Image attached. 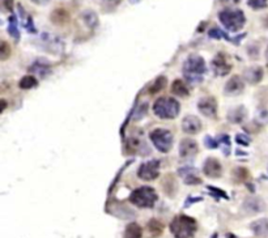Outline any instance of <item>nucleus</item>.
<instances>
[{
	"label": "nucleus",
	"mask_w": 268,
	"mask_h": 238,
	"mask_svg": "<svg viewBox=\"0 0 268 238\" xmlns=\"http://www.w3.org/2000/svg\"><path fill=\"white\" fill-rule=\"evenodd\" d=\"M248 138L246 135H237V143L240 144H244V146H248L250 142H248Z\"/></svg>",
	"instance_id": "nucleus-35"
},
{
	"label": "nucleus",
	"mask_w": 268,
	"mask_h": 238,
	"mask_svg": "<svg viewBox=\"0 0 268 238\" xmlns=\"http://www.w3.org/2000/svg\"><path fill=\"white\" fill-rule=\"evenodd\" d=\"M218 143L224 146V152H225V154H228V153H229V150H230V140H229V136L221 135L220 138H218Z\"/></svg>",
	"instance_id": "nucleus-30"
},
{
	"label": "nucleus",
	"mask_w": 268,
	"mask_h": 238,
	"mask_svg": "<svg viewBox=\"0 0 268 238\" xmlns=\"http://www.w3.org/2000/svg\"><path fill=\"white\" fill-rule=\"evenodd\" d=\"M198 153V144L192 139H184L180 142V154L182 158H191Z\"/></svg>",
	"instance_id": "nucleus-12"
},
{
	"label": "nucleus",
	"mask_w": 268,
	"mask_h": 238,
	"mask_svg": "<svg viewBox=\"0 0 268 238\" xmlns=\"http://www.w3.org/2000/svg\"><path fill=\"white\" fill-rule=\"evenodd\" d=\"M130 3L131 4H138V3H140V2H142V0H128Z\"/></svg>",
	"instance_id": "nucleus-39"
},
{
	"label": "nucleus",
	"mask_w": 268,
	"mask_h": 238,
	"mask_svg": "<svg viewBox=\"0 0 268 238\" xmlns=\"http://www.w3.org/2000/svg\"><path fill=\"white\" fill-rule=\"evenodd\" d=\"M32 2L34 4H37V6H46L50 0H32Z\"/></svg>",
	"instance_id": "nucleus-38"
},
{
	"label": "nucleus",
	"mask_w": 268,
	"mask_h": 238,
	"mask_svg": "<svg viewBox=\"0 0 268 238\" xmlns=\"http://www.w3.org/2000/svg\"><path fill=\"white\" fill-rule=\"evenodd\" d=\"M241 2V0H220L221 4H224V6H236Z\"/></svg>",
	"instance_id": "nucleus-36"
},
{
	"label": "nucleus",
	"mask_w": 268,
	"mask_h": 238,
	"mask_svg": "<svg viewBox=\"0 0 268 238\" xmlns=\"http://www.w3.org/2000/svg\"><path fill=\"white\" fill-rule=\"evenodd\" d=\"M142 230L140 228V225H138L136 222H131V224L127 225L123 238H142Z\"/></svg>",
	"instance_id": "nucleus-21"
},
{
	"label": "nucleus",
	"mask_w": 268,
	"mask_h": 238,
	"mask_svg": "<svg viewBox=\"0 0 268 238\" xmlns=\"http://www.w3.org/2000/svg\"><path fill=\"white\" fill-rule=\"evenodd\" d=\"M82 17L85 24H86V26L90 28V29H96V28L98 26L100 20H98V16H97V14H96L94 10H84V12L82 14Z\"/></svg>",
	"instance_id": "nucleus-18"
},
{
	"label": "nucleus",
	"mask_w": 268,
	"mask_h": 238,
	"mask_svg": "<svg viewBox=\"0 0 268 238\" xmlns=\"http://www.w3.org/2000/svg\"><path fill=\"white\" fill-rule=\"evenodd\" d=\"M172 92L174 93L178 97H186V96L190 94V90L187 88V85L184 84L182 80H176L172 85Z\"/></svg>",
	"instance_id": "nucleus-19"
},
{
	"label": "nucleus",
	"mask_w": 268,
	"mask_h": 238,
	"mask_svg": "<svg viewBox=\"0 0 268 238\" xmlns=\"http://www.w3.org/2000/svg\"><path fill=\"white\" fill-rule=\"evenodd\" d=\"M138 176L144 180H156L160 176V161L150 160L148 161V162H144L142 166L139 168Z\"/></svg>",
	"instance_id": "nucleus-7"
},
{
	"label": "nucleus",
	"mask_w": 268,
	"mask_h": 238,
	"mask_svg": "<svg viewBox=\"0 0 268 238\" xmlns=\"http://www.w3.org/2000/svg\"><path fill=\"white\" fill-rule=\"evenodd\" d=\"M150 142L156 146L157 150L168 153L173 146V134L165 128H156L150 134Z\"/></svg>",
	"instance_id": "nucleus-6"
},
{
	"label": "nucleus",
	"mask_w": 268,
	"mask_h": 238,
	"mask_svg": "<svg viewBox=\"0 0 268 238\" xmlns=\"http://www.w3.org/2000/svg\"><path fill=\"white\" fill-rule=\"evenodd\" d=\"M244 116H246V112H244V108H237V109L232 110V112H229V120L234 123L242 122Z\"/></svg>",
	"instance_id": "nucleus-25"
},
{
	"label": "nucleus",
	"mask_w": 268,
	"mask_h": 238,
	"mask_svg": "<svg viewBox=\"0 0 268 238\" xmlns=\"http://www.w3.org/2000/svg\"><path fill=\"white\" fill-rule=\"evenodd\" d=\"M165 85H166V78L161 76V78H157L156 82H154L152 85H150V93H152V94H153V93L160 92V90H161V89H162L164 86H165Z\"/></svg>",
	"instance_id": "nucleus-27"
},
{
	"label": "nucleus",
	"mask_w": 268,
	"mask_h": 238,
	"mask_svg": "<svg viewBox=\"0 0 268 238\" xmlns=\"http://www.w3.org/2000/svg\"><path fill=\"white\" fill-rule=\"evenodd\" d=\"M41 42L44 50L50 51V52H60L64 48L60 38H58L54 34L44 33L41 36Z\"/></svg>",
	"instance_id": "nucleus-8"
},
{
	"label": "nucleus",
	"mask_w": 268,
	"mask_h": 238,
	"mask_svg": "<svg viewBox=\"0 0 268 238\" xmlns=\"http://www.w3.org/2000/svg\"><path fill=\"white\" fill-rule=\"evenodd\" d=\"M218 140H214L212 138H210V136L206 138V146H207L208 148H214V146H218Z\"/></svg>",
	"instance_id": "nucleus-34"
},
{
	"label": "nucleus",
	"mask_w": 268,
	"mask_h": 238,
	"mask_svg": "<svg viewBox=\"0 0 268 238\" xmlns=\"http://www.w3.org/2000/svg\"><path fill=\"white\" fill-rule=\"evenodd\" d=\"M178 173L182 177V180H184V184H202L200 177H198L196 170L194 169V168L186 166V168H180L178 170Z\"/></svg>",
	"instance_id": "nucleus-15"
},
{
	"label": "nucleus",
	"mask_w": 268,
	"mask_h": 238,
	"mask_svg": "<svg viewBox=\"0 0 268 238\" xmlns=\"http://www.w3.org/2000/svg\"><path fill=\"white\" fill-rule=\"evenodd\" d=\"M22 25H24V28L26 29L29 33H36V28H34V24H33V17L32 16H28L26 18H25V21L22 22Z\"/></svg>",
	"instance_id": "nucleus-31"
},
{
	"label": "nucleus",
	"mask_w": 268,
	"mask_h": 238,
	"mask_svg": "<svg viewBox=\"0 0 268 238\" xmlns=\"http://www.w3.org/2000/svg\"><path fill=\"white\" fill-rule=\"evenodd\" d=\"M120 2H122V0H102V3L105 4L106 7H110V8L118 7Z\"/></svg>",
	"instance_id": "nucleus-32"
},
{
	"label": "nucleus",
	"mask_w": 268,
	"mask_h": 238,
	"mask_svg": "<svg viewBox=\"0 0 268 238\" xmlns=\"http://www.w3.org/2000/svg\"><path fill=\"white\" fill-rule=\"evenodd\" d=\"M252 229L259 237H268V218H260L252 222Z\"/></svg>",
	"instance_id": "nucleus-17"
},
{
	"label": "nucleus",
	"mask_w": 268,
	"mask_h": 238,
	"mask_svg": "<svg viewBox=\"0 0 268 238\" xmlns=\"http://www.w3.org/2000/svg\"><path fill=\"white\" fill-rule=\"evenodd\" d=\"M244 82L240 76H233L230 78V80L225 84V93L230 96L240 94V93L244 92Z\"/></svg>",
	"instance_id": "nucleus-14"
},
{
	"label": "nucleus",
	"mask_w": 268,
	"mask_h": 238,
	"mask_svg": "<svg viewBox=\"0 0 268 238\" xmlns=\"http://www.w3.org/2000/svg\"><path fill=\"white\" fill-rule=\"evenodd\" d=\"M10 56V46L7 44V42H2L0 44V59L2 60H7Z\"/></svg>",
	"instance_id": "nucleus-28"
},
{
	"label": "nucleus",
	"mask_w": 268,
	"mask_h": 238,
	"mask_svg": "<svg viewBox=\"0 0 268 238\" xmlns=\"http://www.w3.org/2000/svg\"><path fill=\"white\" fill-rule=\"evenodd\" d=\"M266 60H267V64H268V48H267V50H266Z\"/></svg>",
	"instance_id": "nucleus-40"
},
{
	"label": "nucleus",
	"mask_w": 268,
	"mask_h": 238,
	"mask_svg": "<svg viewBox=\"0 0 268 238\" xmlns=\"http://www.w3.org/2000/svg\"><path fill=\"white\" fill-rule=\"evenodd\" d=\"M37 85H38L37 78H34V76H32V75L24 76V78H22L20 80V82H18V86H20L21 89H24V90H26V89L34 88V86H37Z\"/></svg>",
	"instance_id": "nucleus-24"
},
{
	"label": "nucleus",
	"mask_w": 268,
	"mask_h": 238,
	"mask_svg": "<svg viewBox=\"0 0 268 238\" xmlns=\"http://www.w3.org/2000/svg\"><path fill=\"white\" fill-rule=\"evenodd\" d=\"M30 72L44 78V76H48V74H50V67H48V64L44 63V62H36L30 67Z\"/></svg>",
	"instance_id": "nucleus-22"
},
{
	"label": "nucleus",
	"mask_w": 268,
	"mask_h": 238,
	"mask_svg": "<svg viewBox=\"0 0 268 238\" xmlns=\"http://www.w3.org/2000/svg\"><path fill=\"white\" fill-rule=\"evenodd\" d=\"M208 36H210V38H214V40H221V38H224L226 41H233L232 38L228 37L226 33H224V32L221 30V29H218V28H212L210 30V33H208Z\"/></svg>",
	"instance_id": "nucleus-26"
},
{
	"label": "nucleus",
	"mask_w": 268,
	"mask_h": 238,
	"mask_svg": "<svg viewBox=\"0 0 268 238\" xmlns=\"http://www.w3.org/2000/svg\"><path fill=\"white\" fill-rule=\"evenodd\" d=\"M198 109L206 116L214 118L218 112V104L214 97H203L200 101L198 102Z\"/></svg>",
	"instance_id": "nucleus-9"
},
{
	"label": "nucleus",
	"mask_w": 268,
	"mask_h": 238,
	"mask_svg": "<svg viewBox=\"0 0 268 238\" xmlns=\"http://www.w3.org/2000/svg\"><path fill=\"white\" fill-rule=\"evenodd\" d=\"M264 25H266V26L268 28V17H267V18H266V21H264Z\"/></svg>",
	"instance_id": "nucleus-41"
},
{
	"label": "nucleus",
	"mask_w": 268,
	"mask_h": 238,
	"mask_svg": "<svg viewBox=\"0 0 268 238\" xmlns=\"http://www.w3.org/2000/svg\"><path fill=\"white\" fill-rule=\"evenodd\" d=\"M221 164L216 158H208L203 166V173L210 178H218L221 176Z\"/></svg>",
	"instance_id": "nucleus-13"
},
{
	"label": "nucleus",
	"mask_w": 268,
	"mask_h": 238,
	"mask_svg": "<svg viewBox=\"0 0 268 238\" xmlns=\"http://www.w3.org/2000/svg\"><path fill=\"white\" fill-rule=\"evenodd\" d=\"M12 3H14V0H3L4 7H6V10H12Z\"/></svg>",
	"instance_id": "nucleus-37"
},
{
	"label": "nucleus",
	"mask_w": 268,
	"mask_h": 238,
	"mask_svg": "<svg viewBox=\"0 0 268 238\" xmlns=\"http://www.w3.org/2000/svg\"><path fill=\"white\" fill-rule=\"evenodd\" d=\"M212 68H214V75L225 76L230 72L232 64L228 62V58L224 54H218L212 62Z\"/></svg>",
	"instance_id": "nucleus-10"
},
{
	"label": "nucleus",
	"mask_w": 268,
	"mask_h": 238,
	"mask_svg": "<svg viewBox=\"0 0 268 238\" xmlns=\"http://www.w3.org/2000/svg\"><path fill=\"white\" fill-rule=\"evenodd\" d=\"M248 4L252 10H264L268 6V0H248Z\"/></svg>",
	"instance_id": "nucleus-29"
},
{
	"label": "nucleus",
	"mask_w": 268,
	"mask_h": 238,
	"mask_svg": "<svg viewBox=\"0 0 268 238\" xmlns=\"http://www.w3.org/2000/svg\"><path fill=\"white\" fill-rule=\"evenodd\" d=\"M196 221L188 216H176L172 224H170V230L176 238H192L195 232H196Z\"/></svg>",
	"instance_id": "nucleus-3"
},
{
	"label": "nucleus",
	"mask_w": 268,
	"mask_h": 238,
	"mask_svg": "<svg viewBox=\"0 0 268 238\" xmlns=\"http://www.w3.org/2000/svg\"><path fill=\"white\" fill-rule=\"evenodd\" d=\"M158 196H157L156 191L153 190L152 187L142 186L136 188L134 191L131 196H130V200L131 203H134L136 207L140 208H150L154 206V203L157 202Z\"/></svg>",
	"instance_id": "nucleus-5"
},
{
	"label": "nucleus",
	"mask_w": 268,
	"mask_h": 238,
	"mask_svg": "<svg viewBox=\"0 0 268 238\" xmlns=\"http://www.w3.org/2000/svg\"><path fill=\"white\" fill-rule=\"evenodd\" d=\"M244 78L246 82H248L250 84H258L263 78V70L259 66H252V67L248 68L244 74Z\"/></svg>",
	"instance_id": "nucleus-16"
},
{
	"label": "nucleus",
	"mask_w": 268,
	"mask_h": 238,
	"mask_svg": "<svg viewBox=\"0 0 268 238\" xmlns=\"http://www.w3.org/2000/svg\"><path fill=\"white\" fill-rule=\"evenodd\" d=\"M8 33L10 37H14L16 41L20 38V32H18V25H17V18L14 14H10L8 18Z\"/></svg>",
	"instance_id": "nucleus-23"
},
{
	"label": "nucleus",
	"mask_w": 268,
	"mask_h": 238,
	"mask_svg": "<svg viewBox=\"0 0 268 238\" xmlns=\"http://www.w3.org/2000/svg\"><path fill=\"white\" fill-rule=\"evenodd\" d=\"M180 112V102L172 97H161L153 105V112L161 119H173Z\"/></svg>",
	"instance_id": "nucleus-4"
},
{
	"label": "nucleus",
	"mask_w": 268,
	"mask_h": 238,
	"mask_svg": "<svg viewBox=\"0 0 268 238\" xmlns=\"http://www.w3.org/2000/svg\"><path fill=\"white\" fill-rule=\"evenodd\" d=\"M182 130H184V132L188 134V135H195V134L200 132L202 122L195 116H187L182 122Z\"/></svg>",
	"instance_id": "nucleus-11"
},
{
	"label": "nucleus",
	"mask_w": 268,
	"mask_h": 238,
	"mask_svg": "<svg viewBox=\"0 0 268 238\" xmlns=\"http://www.w3.org/2000/svg\"><path fill=\"white\" fill-rule=\"evenodd\" d=\"M218 20L229 32L241 30L246 24V16L244 10H232V8H225L218 12Z\"/></svg>",
	"instance_id": "nucleus-2"
},
{
	"label": "nucleus",
	"mask_w": 268,
	"mask_h": 238,
	"mask_svg": "<svg viewBox=\"0 0 268 238\" xmlns=\"http://www.w3.org/2000/svg\"><path fill=\"white\" fill-rule=\"evenodd\" d=\"M138 112H139V114L138 116H135L136 119H140L144 114H146V112H148V105L146 104H142V105H140V108L138 109Z\"/></svg>",
	"instance_id": "nucleus-33"
},
{
	"label": "nucleus",
	"mask_w": 268,
	"mask_h": 238,
	"mask_svg": "<svg viewBox=\"0 0 268 238\" xmlns=\"http://www.w3.org/2000/svg\"><path fill=\"white\" fill-rule=\"evenodd\" d=\"M206 72V62L199 55H191L184 63V75L188 82L196 84L203 80Z\"/></svg>",
	"instance_id": "nucleus-1"
},
{
	"label": "nucleus",
	"mask_w": 268,
	"mask_h": 238,
	"mask_svg": "<svg viewBox=\"0 0 268 238\" xmlns=\"http://www.w3.org/2000/svg\"><path fill=\"white\" fill-rule=\"evenodd\" d=\"M51 21L56 25H63L68 21V14L67 10H64L63 8H58L55 10L52 14H51Z\"/></svg>",
	"instance_id": "nucleus-20"
}]
</instances>
